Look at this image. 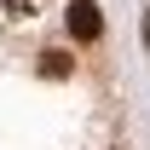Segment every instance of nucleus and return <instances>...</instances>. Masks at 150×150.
Here are the masks:
<instances>
[{"mask_svg":"<svg viewBox=\"0 0 150 150\" xmlns=\"http://www.w3.org/2000/svg\"><path fill=\"white\" fill-rule=\"evenodd\" d=\"M75 40H98L104 35V12H98V0H69V12H64Z\"/></svg>","mask_w":150,"mask_h":150,"instance_id":"obj_1","label":"nucleus"},{"mask_svg":"<svg viewBox=\"0 0 150 150\" xmlns=\"http://www.w3.org/2000/svg\"><path fill=\"white\" fill-rule=\"evenodd\" d=\"M40 75H69V52L46 46V52H40Z\"/></svg>","mask_w":150,"mask_h":150,"instance_id":"obj_2","label":"nucleus"},{"mask_svg":"<svg viewBox=\"0 0 150 150\" xmlns=\"http://www.w3.org/2000/svg\"><path fill=\"white\" fill-rule=\"evenodd\" d=\"M40 0H0V18H35Z\"/></svg>","mask_w":150,"mask_h":150,"instance_id":"obj_3","label":"nucleus"}]
</instances>
